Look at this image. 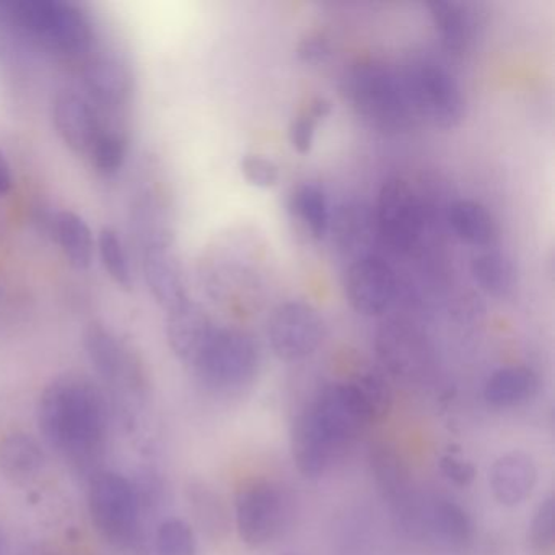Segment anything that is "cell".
<instances>
[{
  "instance_id": "obj_1",
  "label": "cell",
  "mask_w": 555,
  "mask_h": 555,
  "mask_svg": "<svg viewBox=\"0 0 555 555\" xmlns=\"http://www.w3.org/2000/svg\"><path fill=\"white\" fill-rule=\"evenodd\" d=\"M38 424L54 450L74 464L89 466L105 443V398L87 376H60L41 395Z\"/></svg>"
},
{
  "instance_id": "obj_9",
  "label": "cell",
  "mask_w": 555,
  "mask_h": 555,
  "mask_svg": "<svg viewBox=\"0 0 555 555\" xmlns=\"http://www.w3.org/2000/svg\"><path fill=\"white\" fill-rule=\"evenodd\" d=\"M268 337L278 359L298 362L310 357L323 343V320L311 305L287 301L272 311Z\"/></svg>"
},
{
  "instance_id": "obj_28",
  "label": "cell",
  "mask_w": 555,
  "mask_h": 555,
  "mask_svg": "<svg viewBox=\"0 0 555 555\" xmlns=\"http://www.w3.org/2000/svg\"><path fill=\"white\" fill-rule=\"evenodd\" d=\"M470 274L480 288L496 298H508L516 288V268L505 253L486 251L474 256Z\"/></svg>"
},
{
  "instance_id": "obj_30",
  "label": "cell",
  "mask_w": 555,
  "mask_h": 555,
  "mask_svg": "<svg viewBox=\"0 0 555 555\" xmlns=\"http://www.w3.org/2000/svg\"><path fill=\"white\" fill-rule=\"evenodd\" d=\"M369 424L383 421L391 411L392 392L378 373H365L349 382Z\"/></svg>"
},
{
  "instance_id": "obj_14",
  "label": "cell",
  "mask_w": 555,
  "mask_h": 555,
  "mask_svg": "<svg viewBox=\"0 0 555 555\" xmlns=\"http://www.w3.org/2000/svg\"><path fill=\"white\" fill-rule=\"evenodd\" d=\"M291 451L298 473L307 479H318L331 466L337 448L321 430L310 409L305 408L292 424Z\"/></svg>"
},
{
  "instance_id": "obj_4",
  "label": "cell",
  "mask_w": 555,
  "mask_h": 555,
  "mask_svg": "<svg viewBox=\"0 0 555 555\" xmlns=\"http://www.w3.org/2000/svg\"><path fill=\"white\" fill-rule=\"evenodd\" d=\"M259 365L261 352L251 334L235 327H216L193 366L210 388L238 391L255 382Z\"/></svg>"
},
{
  "instance_id": "obj_25",
  "label": "cell",
  "mask_w": 555,
  "mask_h": 555,
  "mask_svg": "<svg viewBox=\"0 0 555 555\" xmlns=\"http://www.w3.org/2000/svg\"><path fill=\"white\" fill-rule=\"evenodd\" d=\"M188 499L197 525L214 541H222L232 529V516L223 496L214 487L193 482L188 487Z\"/></svg>"
},
{
  "instance_id": "obj_5",
  "label": "cell",
  "mask_w": 555,
  "mask_h": 555,
  "mask_svg": "<svg viewBox=\"0 0 555 555\" xmlns=\"http://www.w3.org/2000/svg\"><path fill=\"white\" fill-rule=\"evenodd\" d=\"M89 512L96 531L116 547L134 539L139 525V499L128 479L116 473H95L89 482Z\"/></svg>"
},
{
  "instance_id": "obj_12",
  "label": "cell",
  "mask_w": 555,
  "mask_h": 555,
  "mask_svg": "<svg viewBox=\"0 0 555 555\" xmlns=\"http://www.w3.org/2000/svg\"><path fill=\"white\" fill-rule=\"evenodd\" d=\"M307 408L337 450L369 425L349 383L326 386Z\"/></svg>"
},
{
  "instance_id": "obj_19",
  "label": "cell",
  "mask_w": 555,
  "mask_h": 555,
  "mask_svg": "<svg viewBox=\"0 0 555 555\" xmlns=\"http://www.w3.org/2000/svg\"><path fill=\"white\" fill-rule=\"evenodd\" d=\"M370 470L376 487L386 502L391 503L396 512L408 505L412 495L411 470L404 456L388 443H376L370 448Z\"/></svg>"
},
{
  "instance_id": "obj_31",
  "label": "cell",
  "mask_w": 555,
  "mask_h": 555,
  "mask_svg": "<svg viewBox=\"0 0 555 555\" xmlns=\"http://www.w3.org/2000/svg\"><path fill=\"white\" fill-rule=\"evenodd\" d=\"M99 251L103 268L113 282L121 291L131 292L134 287L131 266H129L128 253L122 245L121 236L112 227L102 229L99 235Z\"/></svg>"
},
{
  "instance_id": "obj_16",
  "label": "cell",
  "mask_w": 555,
  "mask_h": 555,
  "mask_svg": "<svg viewBox=\"0 0 555 555\" xmlns=\"http://www.w3.org/2000/svg\"><path fill=\"white\" fill-rule=\"evenodd\" d=\"M165 330H167L168 344H170L175 356L181 362L194 365L216 326L201 305L188 300L177 310L167 313Z\"/></svg>"
},
{
  "instance_id": "obj_26",
  "label": "cell",
  "mask_w": 555,
  "mask_h": 555,
  "mask_svg": "<svg viewBox=\"0 0 555 555\" xmlns=\"http://www.w3.org/2000/svg\"><path fill=\"white\" fill-rule=\"evenodd\" d=\"M427 8L444 48L454 53L466 50L474 34L473 18L466 5L448 0H435L428 2Z\"/></svg>"
},
{
  "instance_id": "obj_37",
  "label": "cell",
  "mask_w": 555,
  "mask_h": 555,
  "mask_svg": "<svg viewBox=\"0 0 555 555\" xmlns=\"http://www.w3.org/2000/svg\"><path fill=\"white\" fill-rule=\"evenodd\" d=\"M440 469L448 480L460 487H467L476 479V467L470 461L463 460L456 454H444L440 460Z\"/></svg>"
},
{
  "instance_id": "obj_40",
  "label": "cell",
  "mask_w": 555,
  "mask_h": 555,
  "mask_svg": "<svg viewBox=\"0 0 555 555\" xmlns=\"http://www.w3.org/2000/svg\"><path fill=\"white\" fill-rule=\"evenodd\" d=\"M8 554V541H5V535L0 532V555Z\"/></svg>"
},
{
  "instance_id": "obj_34",
  "label": "cell",
  "mask_w": 555,
  "mask_h": 555,
  "mask_svg": "<svg viewBox=\"0 0 555 555\" xmlns=\"http://www.w3.org/2000/svg\"><path fill=\"white\" fill-rule=\"evenodd\" d=\"M158 555H196V538L183 519H167L157 531Z\"/></svg>"
},
{
  "instance_id": "obj_41",
  "label": "cell",
  "mask_w": 555,
  "mask_h": 555,
  "mask_svg": "<svg viewBox=\"0 0 555 555\" xmlns=\"http://www.w3.org/2000/svg\"><path fill=\"white\" fill-rule=\"evenodd\" d=\"M284 555H298V554H294V552H287V554H284Z\"/></svg>"
},
{
  "instance_id": "obj_2",
  "label": "cell",
  "mask_w": 555,
  "mask_h": 555,
  "mask_svg": "<svg viewBox=\"0 0 555 555\" xmlns=\"http://www.w3.org/2000/svg\"><path fill=\"white\" fill-rule=\"evenodd\" d=\"M0 15L22 34L51 50L82 54L92 48L93 25L87 12L66 0L0 2Z\"/></svg>"
},
{
  "instance_id": "obj_39",
  "label": "cell",
  "mask_w": 555,
  "mask_h": 555,
  "mask_svg": "<svg viewBox=\"0 0 555 555\" xmlns=\"http://www.w3.org/2000/svg\"><path fill=\"white\" fill-rule=\"evenodd\" d=\"M12 188V171L4 152L0 151V197L11 191Z\"/></svg>"
},
{
  "instance_id": "obj_10",
  "label": "cell",
  "mask_w": 555,
  "mask_h": 555,
  "mask_svg": "<svg viewBox=\"0 0 555 555\" xmlns=\"http://www.w3.org/2000/svg\"><path fill=\"white\" fill-rule=\"evenodd\" d=\"M376 350L389 373L404 382L424 379L434 363L427 339L409 324H385L376 336Z\"/></svg>"
},
{
  "instance_id": "obj_35",
  "label": "cell",
  "mask_w": 555,
  "mask_h": 555,
  "mask_svg": "<svg viewBox=\"0 0 555 555\" xmlns=\"http://www.w3.org/2000/svg\"><path fill=\"white\" fill-rule=\"evenodd\" d=\"M554 496L548 495L532 515L528 529V542L538 554H548L554 547Z\"/></svg>"
},
{
  "instance_id": "obj_6",
  "label": "cell",
  "mask_w": 555,
  "mask_h": 555,
  "mask_svg": "<svg viewBox=\"0 0 555 555\" xmlns=\"http://www.w3.org/2000/svg\"><path fill=\"white\" fill-rule=\"evenodd\" d=\"M411 105L441 129H454L466 113L463 90L443 67L422 64L415 67L405 83Z\"/></svg>"
},
{
  "instance_id": "obj_38",
  "label": "cell",
  "mask_w": 555,
  "mask_h": 555,
  "mask_svg": "<svg viewBox=\"0 0 555 555\" xmlns=\"http://www.w3.org/2000/svg\"><path fill=\"white\" fill-rule=\"evenodd\" d=\"M330 54V40H327L326 35L320 34V31L305 35L297 47V56L308 64L324 63Z\"/></svg>"
},
{
  "instance_id": "obj_24",
  "label": "cell",
  "mask_w": 555,
  "mask_h": 555,
  "mask_svg": "<svg viewBox=\"0 0 555 555\" xmlns=\"http://www.w3.org/2000/svg\"><path fill=\"white\" fill-rule=\"evenodd\" d=\"M448 222L457 238L474 246H490L499 236L492 214L476 201H456L448 210Z\"/></svg>"
},
{
  "instance_id": "obj_20",
  "label": "cell",
  "mask_w": 555,
  "mask_h": 555,
  "mask_svg": "<svg viewBox=\"0 0 555 555\" xmlns=\"http://www.w3.org/2000/svg\"><path fill=\"white\" fill-rule=\"evenodd\" d=\"M87 356L105 382L118 383L134 372V363L118 337L102 323H92L83 334Z\"/></svg>"
},
{
  "instance_id": "obj_13",
  "label": "cell",
  "mask_w": 555,
  "mask_h": 555,
  "mask_svg": "<svg viewBox=\"0 0 555 555\" xmlns=\"http://www.w3.org/2000/svg\"><path fill=\"white\" fill-rule=\"evenodd\" d=\"M54 129L76 155H90L103 128L89 102L74 92H60L51 106Z\"/></svg>"
},
{
  "instance_id": "obj_17",
  "label": "cell",
  "mask_w": 555,
  "mask_h": 555,
  "mask_svg": "<svg viewBox=\"0 0 555 555\" xmlns=\"http://www.w3.org/2000/svg\"><path fill=\"white\" fill-rule=\"evenodd\" d=\"M538 483L534 460L522 451L503 454L490 469V489L493 499L503 506H516L525 502Z\"/></svg>"
},
{
  "instance_id": "obj_23",
  "label": "cell",
  "mask_w": 555,
  "mask_h": 555,
  "mask_svg": "<svg viewBox=\"0 0 555 555\" xmlns=\"http://www.w3.org/2000/svg\"><path fill=\"white\" fill-rule=\"evenodd\" d=\"M51 229H53L54 240L60 243L67 261L74 268L86 271L92 266L95 240L82 217L70 210H63L54 217Z\"/></svg>"
},
{
  "instance_id": "obj_8",
  "label": "cell",
  "mask_w": 555,
  "mask_h": 555,
  "mask_svg": "<svg viewBox=\"0 0 555 555\" xmlns=\"http://www.w3.org/2000/svg\"><path fill=\"white\" fill-rule=\"evenodd\" d=\"M375 225L383 242L405 253L414 248L424 229L421 201L408 181L389 180L379 191L376 204Z\"/></svg>"
},
{
  "instance_id": "obj_32",
  "label": "cell",
  "mask_w": 555,
  "mask_h": 555,
  "mask_svg": "<svg viewBox=\"0 0 555 555\" xmlns=\"http://www.w3.org/2000/svg\"><path fill=\"white\" fill-rule=\"evenodd\" d=\"M333 112V103L323 96H317L308 103L307 108L292 119L288 126V141L298 154H308L313 147L318 125Z\"/></svg>"
},
{
  "instance_id": "obj_36",
  "label": "cell",
  "mask_w": 555,
  "mask_h": 555,
  "mask_svg": "<svg viewBox=\"0 0 555 555\" xmlns=\"http://www.w3.org/2000/svg\"><path fill=\"white\" fill-rule=\"evenodd\" d=\"M240 170L251 186L261 188V190L274 188L281 180L278 165L264 155H245L240 162Z\"/></svg>"
},
{
  "instance_id": "obj_7",
  "label": "cell",
  "mask_w": 555,
  "mask_h": 555,
  "mask_svg": "<svg viewBox=\"0 0 555 555\" xmlns=\"http://www.w3.org/2000/svg\"><path fill=\"white\" fill-rule=\"evenodd\" d=\"M287 516V500L278 483L269 480L248 483L235 502L240 539L249 548H259L278 538Z\"/></svg>"
},
{
  "instance_id": "obj_33",
  "label": "cell",
  "mask_w": 555,
  "mask_h": 555,
  "mask_svg": "<svg viewBox=\"0 0 555 555\" xmlns=\"http://www.w3.org/2000/svg\"><path fill=\"white\" fill-rule=\"evenodd\" d=\"M128 154V142L125 135L118 131H106L103 129L102 134L93 144L90 157L96 171L102 175H115L121 170Z\"/></svg>"
},
{
  "instance_id": "obj_21",
  "label": "cell",
  "mask_w": 555,
  "mask_h": 555,
  "mask_svg": "<svg viewBox=\"0 0 555 555\" xmlns=\"http://www.w3.org/2000/svg\"><path fill=\"white\" fill-rule=\"evenodd\" d=\"M375 214L362 203H347L331 214L330 233L339 251L363 258L362 251L369 248L375 229ZM357 258V259H359Z\"/></svg>"
},
{
  "instance_id": "obj_29",
  "label": "cell",
  "mask_w": 555,
  "mask_h": 555,
  "mask_svg": "<svg viewBox=\"0 0 555 555\" xmlns=\"http://www.w3.org/2000/svg\"><path fill=\"white\" fill-rule=\"evenodd\" d=\"M291 209L314 240L326 238L331 212L326 194L320 186L313 183L301 184L292 196Z\"/></svg>"
},
{
  "instance_id": "obj_22",
  "label": "cell",
  "mask_w": 555,
  "mask_h": 555,
  "mask_svg": "<svg viewBox=\"0 0 555 555\" xmlns=\"http://www.w3.org/2000/svg\"><path fill=\"white\" fill-rule=\"evenodd\" d=\"M539 378L528 366H505L496 370L483 388V398L493 408L506 409L522 404L535 395Z\"/></svg>"
},
{
  "instance_id": "obj_18",
  "label": "cell",
  "mask_w": 555,
  "mask_h": 555,
  "mask_svg": "<svg viewBox=\"0 0 555 555\" xmlns=\"http://www.w3.org/2000/svg\"><path fill=\"white\" fill-rule=\"evenodd\" d=\"M86 86L96 103L119 108L131 99L134 89L131 69L116 56H96L86 67Z\"/></svg>"
},
{
  "instance_id": "obj_3",
  "label": "cell",
  "mask_w": 555,
  "mask_h": 555,
  "mask_svg": "<svg viewBox=\"0 0 555 555\" xmlns=\"http://www.w3.org/2000/svg\"><path fill=\"white\" fill-rule=\"evenodd\" d=\"M347 102L370 126L383 132H398L409 125L411 100L405 83L385 64H357L344 77Z\"/></svg>"
},
{
  "instance_id": "obj_15",
  "label": "cell",
  "mask_w": 555,
  "mask_h": 555,
  "mask_svg": "<svg viewBox=\"0 0 555 555\" xmlns=\"http://www.w3.org/2000/svg\"><path fill=\"white\" fill-rule=\"evenodd\" d=\"M142 269L149 292L167 313L190 300L183 271L171 248H145L142 255Z\"/></svg>"
},
{
  "instance_id": "obj_27",
  "label": "cell",
  "mask_w": 555,
  "mask_h": 555,
  "mask_svg": "<svg viewBox=\"0 0 555 555\" xmlns=\"http://www.w3.org/2000/svg\"><path fill=\"white\" fill-rule=\"evenodd\" d=\"M43 463V451L30 435H9L0 443V469L17 482L37 476Z\"/></svg>"
},
{
  "instance_id": "obj_11",
  "label": "cell",
  "mask_w": 555,
  "mask_h": 555,
  "mask_svg": "<svg viewBox=\"0 0 555 555\" xmlns=\"http://www.w3.org/2000/svg\"><path fill=\"white\" fill-rule=\"evenodd\" d=\"M344 287L347 300L357 313L382 317L395 301V271L375 256H363L350 264Z\"/></svg>"
}]
</instances>
